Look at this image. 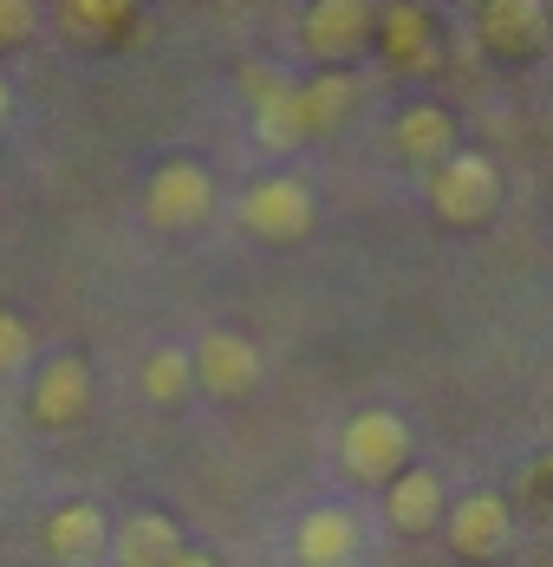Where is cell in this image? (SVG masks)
I'll use <instances>...</instances> for the list:
<instances>
[{
	"mask_svg": "<svg viewBox=\"0 0 553 567\" xmlns=\"http://www.w3.org/2000/svg\"><path fill=\"white\" fill-rule=\"evenodd\" d=\"M182 548L189 542L164 509H131L124 522H111V542H105V555L117 567H169Z\"/></svg>",
	"mask_w": 553,
	"mask_h": 567,
	"instance_id": "cell-11",
	"label": "cell"
},
{
	"mask_svg": "<svg viewBox=\"0 0 553 567\" xmlns=\"http://www.w3.org/2000/svg\"><path fill=\"white\" fill-rule=\"evenodd\" d=\"M189 379L216 398H248L261 385V352H254V340L216 327V333H202L196 352H189Z\"/></svg>",
	"mask_w": 553,
	"mask_h": 567,
	"instance_id": "cell-7",
	"label": "cell"
},
{
	"mask_svg": "<svg viewBox=\"0 0 553 567\" xmlns=\"http://www.w3.org/2000/svg\"><path fill=\"white\" fill-rule=\"evenodd\" d=\"M358 105V79L352 72H320V79H306V85H293V112H300V131L306 137H326L345 124V112Z\"/></svg>",
	"mask_w": 553,
	"mask_h": 567,
	"instance_id": "cell-16",
	"label": "cell"
},
{
	"mask_svg": "<svg viewBox=\"0 0 553 567\" xmlns=\"http://www.w3.org/2000/svg\"><path fill=\"white\" fill-rule=\"evenodd\" d=\"M514 542V503L495 496V489H476L449 509V548L462 561H495L501 548Z\"/></svg>",
	"mask_w": 553,
	"mask_h": 567,
	"instance_id": "cell-8",
	"label": "cell"
},
{
	"mask_svg": "<svg viewBox=\"0 0 553 567\" xmlns=\"http://www.w3.org/2000/svg\"><path fill=\"white\" fill-rule=\"evenodd\" d=\"M372 40L385 47V65L390 72H437L442 65V33L430 20L424 0H390L372 13Z\"/></svg>",
	"mask_w": 553,
	"mask_h": 567,
	"instance_id": "cell-5",
	"label": "cell"
},
{
	"mask_svg": "<svg viewBox=\"0 0 553 567\" xmlns=\"http://www.w3.org/2000/svg\"><path fill=\"white\" fill-rule=\"evenodd\" d=\"M137 385L150 404H176V398H189V346H157L144 365H137Z\"/></svg>",
	"mask_w": 553,
	"mask_h": 567,
	"instance_id": "cell-17",
	"label": "cell"
},
{
	"mask_svg": "<svg viewBox=\"0 0 553 567\" xmlns=\"http://www.w3.org/2000/svg\"><path fill=\"white\" fill-rule=\"evenodd\" d=\"M7 117H13V85L0 79V124H7Z\"/></svg>",
	"mask_w": 553,
	"mask_h": 567,
	"instance_id": "cell-23",
	"label": "cell"
},
{
	"mask_svg": "<svg viewBox=\"0 0 553 567\" xmlns=\"http://www.w3.org/2000/svg\"><path fill=\"white\" fill-rule=\"evenodd\" d=\"M131 13H137V0H72V27H85V33H117Z\"/></svg>",
	"mask_w": 553,
	"mask_h": 567,
	"instance_id": "cell-19",
	"label": "cell"
},
{
	"mask_svg": "<svg viewBox=\"0 0 553 567\" xmlns=\"http://www.w3.org/2000/svg\"><path fill=\"white\" fill-rule=\"evenodd\" d=\"M430 209L442 228H482L501 209V171L482 151H449L430 171Z\"/></svg>",
	"mask_w": 553,
	"mask_h": 567,
	"instance_id": "cell-1",
	"label": "cell"
},
{
	"mask_svg": "<svg viewBox=\"0 0 553 567\" xmlns=\"http://www.w3.org/2000/svg\"><path fill=\"white\" fill-rule=\"evenodd\" d=\"M338 463L352 483H390L410 470V424L397 411H352L338 431Z\"/></svg>",
	"mask_w": 553,
	"mask_h": 567,
	"instance_id": "cell-2",
	"label": "cell"
},
{
	"mask_svg": "<svg viewBox=\"0 0 553 567\" xmlns=\"http://www.w3.org/2000/svg\"><path fill=\"white\" fill-rule=\"evenodd\" d=\"M40 27V7L33 0H0V47H27Z\"/></svg>",
	"mask_w": 553,
	"mask_h": 567,
	"instance_id": "cell-20",
	"label": "cell"
},
{
	"mask_svg": "<svg viewBox=\"0 0 553 567\" xmlns=\"http://www.w3.org/2000/svg\"><path fill=\"white\" fill-rule=\"evenodd\" d=\"M111 542V522L105 509H92V503H65V509L46 515V528H40V548H46V561L59 567H92L105 555Z\"/></svg>",
	"mask_w": 553,
	"mask_h": 567,
	"instance_id": "cell-14",
	"label": "cell"
},
{
	"mask_svg": "<svg viewBox=\"0 0 553 567\" xmlns=\"http://www.w3.org/2000/svg\"><path fill=\"white\" fill-rule=\"evenodd\" d=\"M27 359H33V327H27L13 307H0V379H7V372H20Z\"/></svg>",
	"mask_w": 553,
	"mask_h": 567,
	"instance_id": "cell-18",
	"label": "cell"
},
{
	"mask_svg": "<svg viewBox=\"0 0 553 567\" xmlns=\"http://www.w3.org/2000/svg\"><path fill=\"white\" fill-rule=\"evenodd\" d=\"M241 228L261 235V241H306L313 235V189L300 176H261L248 196H241Z\"/></svg>",
	"mask_w": 553,
	"mask_h": 567,
	"instance_id": "cell-4",
	"label": "cell"
},
{
	"mask_svg": "<svg viewBox=\"0 0 553 567\" xmlns=\"http://www.w3.org/2000/svg\"><path fill=\"white\" fill-rule=\"evenodd\" d=\"M390 151H397L404 164L437 171L449 151H462V144H456V112H449V105H437V99L404 105V112H397V124H390Z\"/></svg>",
	"mask_w": 553,
	"mask_h": 567,
	"instance_id": "cell-12",
	"label": "cell"
},
{
	"mask_svg": "<svg viewBox=\"0 0 553 567\" xmlns=\"http://www.w3.org/2000/svg\"><path fill=\"white\" fill-rule=\"evenodd\" d=\"M442 509H449V496H442V476L437 470H397L385 483V522L397 535H430L442 528Z\"/></svg>",
	"mask_w": 553,
	"mask_h": 567,
	"instance_id": "cell-15",
	"label": "cell"
},
{
	"mask_svg": "<svg viewBox=\"0 0 553 567\" xmlns=\"http://www.w3.org/2000/svg\"><path fill=\"white\" fill-rule=\"evenodd\" d=\"M144 216L157 228H202L216 216V176L196 157H169L144 183Z\"/></svg>",
	"mask_w": 553,
	"mask_h": 567,
	"instance_id": "cell-3",
	"label": "cell"
},
{
	"mask_svg": "<svg viewBox=\"0 0 553 567\" xmlns=\"http://www.w3.org/2000/svg\"><path fill=\"white\" fill-rule=\"evenodd\" d=\"M27 411H33V424H46V431L79 424V417L92 411V365L72 359V352L46 359V365L33 372V398H27Z\"/></svg>",
	"mask_w": 553,
	"mask_h": 567,
	"instance_id": "cell-9",
	"label": "cell"
},
{
	"mask_svg": "<svg viewBox=\"0 0 553 567\" xmlns=\"http://www.w3.org/2000/svg\"><path fill=\"white\" fill-rule=\"evenodd\" d=\"M372 0H313L306 13H300V47L320 59V65H338V59H352L365 40H372Z\"/></svg>",
	"mask_w": 553,
	"mask_h": 567,
	"instance_id": "cell-6",
	"label": "cell"
},
{
	"mask_svg": "<svg viewBox=\"0 0 553 567\" xmlns=\"http://www.w3.org/2000/svg\"><path fill=\"white\" fill-rule=\"evenodd\" d=\"M169 567H216V555H202V548H182Z\"/></svg>",
	"mask_w": 553,
	"mask_h": 567,
	"instance_id": "cell-22",
	"label": "cell"
},
{
	"mask_svg": "<svg viewBox=\"0 0 553 567\" xmlns=\"http://www.w3.org/2000/svg\"><path fill=\"white\" fill-rule=\"evenodd\" d=\"M358 548H365V528H358L352 509L320 503V509H306L293 522V561L300 567H352Z\"/></svg>",
	"mask_w": 553,
	"mask_h": 567,
	"instance_id": "cell-10",
	"label": "cell"
},
{
	"mask_svg": "<svg viewBox=\"0 0 553 567\" xmlns=\"http://www.w3.org/2000/svg\"><path fill=\"white\" fill-rule=\"evenodd\" d=\"M482 47L495 59H534L547 47V0H482Z\"/></svg>",
	"mask_w": 553,
	"mask_h": 567,
	"instance_id": "cell-13",
	"label": "cell"
},
{
	"mask_svg": "<svg viewBox=\"0 0 553 567\" xmlns=\"http://www.w3.org/2000/svg\"><path fill=\"white\" fill-rule=\"evenodd\" d=\"M528 503H534V509H547V456H534V463H528Z\"/></svg>",
	"mask_w": 553,
	"mask_h": 567,
	"instance_id": "cell-21",
	"label": "cell"
}]
</instances>
